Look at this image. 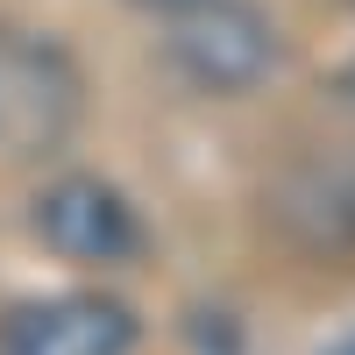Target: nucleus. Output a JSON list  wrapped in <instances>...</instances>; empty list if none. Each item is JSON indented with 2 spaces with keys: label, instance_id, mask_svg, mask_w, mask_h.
<instances>
[{
  "label": "nucleus",
  "instance_id": "nucleus-2",
  "mask_svg": "<svg viewBox=\"0 0 355 355\" xmlns=\"http://www.w3.org/2000/svg\"><path fill=\"white\" fill-rule=\"evenodd\" d=\"M164 57L199 93H249L277 64V28L256 0H192L171 15Z\"/></svg>",
  "mask_w": 355,
  "mask_h": 355
},
{
  "label": "nucleus",
  "instance_id": "nucleus-4",
  "mask_svg": "<svg viewBox=\"0 0 355 355\" xmlns=\"http://www.w3.org/2000/svg\"><path fill=\"white\" fill-rule=\"evenodd\" d=\"M135 313L107 291H64V299H28L0 320V355H128Z\"/></svg>",
  "mask_w": 355,
  "mask_h": 355
},
{
  "label": "nucleus",
  "instance_id": "nucleus-7",
  "mask_svg": "<svg viewBox=\"0 0 355 355\" xmlns=\"http://www.w3.org/2000/svg\"><path fill=\"white\" fill-rule=\"evenodd\" d=\"M341 93H348V100H355V64H348V78H341Z\"/></svg>",
  "mask_w": 355,
  "mask_h": 355
},
{
  "label": "nucleus",
  "instance_id": "nucleus-6",
  "mask_svg": "<svg viewBox=\"0 0 355 355\" xmlns=\"http://www.w3.org/2000/svg\"><path fill=\"white\" fill-rule=\"evenodd\" d=\"M142 8H157V15H178V8H192V0H142Z\"/></svg>",
  "mask_w": 355,
  "mask_h": 355
},
{
  "label": "nucleus",
  "instance_id": "nucleus-5",
  "mask_svg": "<svg viewBox=\"0 0 355 355\" xmlns=\"http://www.w3.org/2000/svg\"><path fill=\"white\" fill-rule=\"evenodd\" d=\"M277 227L313 256H355V150L306 157L277 185Z\"/></svg>",
  "mask_w": 355,
  "mask_h": 355
},
{
  "label": "nucleus",
  "instance_id": "nucleus-3",
  "mask_svg": "<svg viewBox=\"0 0 355 355\" xmlns=\"http://www.w3.org/2000/svg\"><path fill=\"white\" fill-rule=\"evenodd\" d=\"M36 234L64 256V263H128L142 249V220L135 206L107 185V178H57L36 199Z\"/></svg>",
  "mask_w": 355,
  "mask_h": 355
},
{
  "label": "nucleus",
  "instance_id": "nucleus-1",
  "mask_svg": "<svg viewBox=\"0 0 355 355\" xmlns=\"http://www.w3.org/2000/svg\"><path fill=\"white\" fill-rule=\"evenodd\" d=\"M78 71L71 57L28 36V28H0V157H50L64 150L78 128Z\"/></svg>",
  "mask_w": 355,
  "mask_h": 355
}]
</instances>
